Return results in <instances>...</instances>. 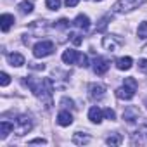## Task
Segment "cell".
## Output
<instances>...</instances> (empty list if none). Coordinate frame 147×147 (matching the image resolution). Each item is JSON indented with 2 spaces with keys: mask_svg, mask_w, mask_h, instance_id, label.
Wrapping results in <instances>:
<instances>
[{
  "mask_svg": "<svg viewBox=\"0 0 147 147\" xmlns=\"http://www.w3.org/2000/svg\"><path fill=\"white\" fill-rule=\"evenodd\" d=\"M137 87H138V83H137L135 78H125L123 87H119L116 90V97L121 99V100H130V99H133V95L137 92Z\"/></svg>",
  "mask_w": 147,
  "mask_h": 147,
  "instance_id": "6da1fadb",
  "label": "cell"
},
{
  "mask_svg": "<svg viewBox=\"0 0 147 147\" xmlns=\"http://www.w3.org/2000/svg\"><path fill=\"white\" fill-rule=\"evenodd\" d=\"M145 2H147V0H119V2H116L113 5V11L114 12H128V11L138 9Z\"/></svg>",
  "mask_w": 147,
  "mask_h": 147,
  "instance_id": "7a4b0ae2",
  "label": "cell"
},
{
  "mask_svg": "<svg viewBox=\"0 0 147 147\" xmlns=\"http://www.w3.org/2000/svg\"><path fill=\"white\" fill-rule=\"evenodd\" d=\"M52 52H54V43L49 42V40H42V42H38V43L33 47V55H35L36 59H43V57L50 55Z\"/></svg>",
  "mask_w": 147,
  "mask_h": 147,
  "instance_id": "3957f363",
  "label": "cell"
},
{
  "mask_svg": "<svg viewBox=\"0 0 147 147\" xmlns=\"http://www.w3.org/2000/svg\"><path fill=\"white\" fill-rule=\"evenodd\" d=\"M102 45H104V49H107V50H111V52H116V50L123 45V40H121L119 36H116V35H107V36H104Z\"/></svg>",
  "mask_w": 147,
  "mask_h": 147,
  "instance_id": "277c9868",
  "label": "cell"
},
{
  "mask_svg": "<svg viewBox=\"0 0 147 147\" xmlns=\"http://www.w3.org/2000/svg\"><path fill=\"white\" fill-rule=\"evenodd\" d=\"M14 128H16L18 135H24V133H28L33 128V123H31V119L28 116H19L18 121H16V125H14Z\"/></svg>",
  "mask_w": 147,
  "mask_h": 147,
  "instance_id": "5b68a950",
  "label": "cell"
},
{
  "mask_svg": "<svg viewBox=\"0 0 147 147\" xmlns=\"http://www.w3.org/2000/svg\"><path fill=\"white\" fill-rule=\"evenodd\" d=\"M107 69H109V61L104 59V57H95V61H94V71H95V75L102 76V75L107 73Z\"/></svg>",
  "mask_w": 147,
  "mask_h": 147,
  "instance_id": "8992f818",
  "label": "cell"
},
{
  "mask_svg": "<svg viewBox=\"0 0 147 147\" xmlns=\"http://www.w3.org/2000/svg\"><path fill=\"white\" fill-rule=\"evenodd\" d=\"M104 92H106V87L100 85V83H92L88 87V94H90L92 99H100L104 95Z\"/></svg>",
  "mask_w": 147,
  "mask_h": 147,
  "instance_id": "52a82bcc",
  "label": "cell"
},
{
  "mask_svg": "<svg viewBox=\"0 0 147 147\" xmlns=\"http://www.w3.org/2000/svg\"><path fill=\"white\" fill-rule=\"evenodd\" d=\"M78 55H80V52L73 50V49H67V50H64V54H62V61H64L66 64H76Z\"/></svg>",
  "mask_w": 147,
  "mask_h": 147,
  "instance_id": "ba28073f",
  "label": "cell"
},
{
  "mask_svg": "<svg viewBox=\"0 0 147 147\" xmlns=\"http://www.w3.org/2000/svg\"><path fill=\"white\" fill-rule=\"evenodd\" d=\"M14 24V16L12 14H2L0 16V28H2V31H9V28Z\"/></svg>",
  "mask_w": 147,
  "mask_h": 147,
  "instance_id": "9c48e42d",
  "label": "cell"
},
{
  "mask_svg": "<svg viewBox=\"0 0 147 147\" xmlns=\"http://www.w3.org/2000/svg\"><path fill=\"white\" fill-rule=\"evenodd\" d=\"M102 116H104V111H100L97 106H94V107H90V111H88V119L92 121V123H100L102 121Z\"/></svg>",
  "mask_w": 147,
  "mask_h": 147,
  "instance_id": "30bf717a",
  "label": "cell"
},
{
  "mask_svg": "<svg viewBox=\"0 0 147 147\" xmlns=\"http://www.w3.org/2000/svg\"><path fill=\"white\" fill-rule=\"evenodd\" d=\"M138 116H140V113H138V109L137 107H133V106H128L126 109H125V113H123V119H126V121H135V119H138Z\"/></svg>",
  "mask_w": 147,
  "mask_h": 147,
  "instance_id": "8fae6325",
  "label": "cell"
},
{
  "mask_svg": "<svg viewBox=\"0 0 147 147\" xmlns=\"http://www.w3.org/2000/svg\"><path fill=\"white\" fill-rule=\"evenodd\" d=\"M57 123H59L61 126H69V125L73 123L71 113H69V111H61V113L57 114Z\"/></svg>",
  "mask_w": 147,
  "mask_h": 147,
  "instance_id": "7c38bea8",
  "label": "cell"
},
{
  "mask_svg": "<svg viewBox=\"0 0 147 147\" xmlns=\"http://www.w3.org/2000/svg\"><path fill=\"white\" fill-rule=\"evenodd\" d=\"M75 26L80 28V30H83V31H87V30L90 28V19H88V16H83V14L76 16V19H75Z\"/></svg>",
  "mask_w": 147,
  "mask_h": 147,
  "instance_id": "4fadbf2b",
  "label": "cell"
},
{
  "mask_svg": "<svg viewBox=\"0 0 147 147\" xmlns=\"http://www.w3.org/2000/svg\"><path fill=\"white\" fill-rule=\"evenodd\" d=\"M7 61H9V64H11V66H16V67H19V66H23V64H24V57H23L21 54H18V52L9 54V55H7Z\"/></svg>",
  "mask_w": 147,
  "mask_h": 147,
  "instance_id": "5bb4252c",
  "label": "cell"
},
{
  "mask_svg": "<svg viewBox=\"0 0 147 147\" xmlns=\"http://www.w3.org/2000/svg\"><path fill=\"white\" fill-rule=\"evenodd\" d=\"M131 66H133V59H131V57H119V59L116 61V67L121 69V71H126V69H130Z\"/></svg>",
  "mask_w": 147,
  "mask_h": 147,
  "instance_id": "9a60e30c",
  "label": "cell"
},
{
  "mask_svg": "<svg viewBox=\"0 0 147 147\" xmlns=\"http://www.w3.org/2000/svg\"><path fill=\"white\" fill-rule=\"evenodd\" d=\"M12 130H14V125L12 123H9V121H2V123H0V137H2V140L7 138Z\"/></svg>",
  "mask_w": 147,
  "mask_h": 147,
  "instance_id": "2e32d148",
  "label": "cell"
},
{
  "mask_svg": "<svg viewBox=\"0 0 147 147\" xmlns=\"http://www.w3.org/2000/svg\"><path fill=\"white\" fill-rule=\"evenodd\" d=\"M73 142H75L76 145H83V144L90 142V137L88 135H82V133H75L73 135Z\"/></svg>",
  "mask_w": 147,
  "mask_h": 147,
  "instance_id": "e0dca14e",
  "label": "cell"
},
{
  "mask_svg": "<svg viewBox=\"0 0 147 147\" xmlns=\"http://www.w3.org/2000/svg\"><path fill=\"white\" fill-rule=\"evenodd\" d=\"M121 140H123V137H121L119 133H114V135H111V137L106 138V144H107V145H119Z\"/></svg>",
  "mask_w": 147,
  "mask_h": 147,
  "instance_id": "ac0fdd59",
  "label": "cell"
},
{
  "mask_svg": "<svg viewBox=\"0 0 147 147\" xmlns=\"http://www.w3.org/2000/svg\"><path fill=\"white\" fill-rule=\"evenodd\" d=\"M18 7H19V11H21L23 14H30V12L33 11V4H31V2H28V0H23V2H21Z\"/></svg>",
  "mask_w": 147,
  "mask_h": 147,
  "instance_id": "d6986e66",
  "label": "cell"
},
{
  "mask_svg": "<svg viewBox=\"0 0 147 147\" xmlns=\"http://www.w3.org/2000/svg\"><path fill=\"white\" fill-rule=\"evenodd\" d=\"M137 35H138V38H147V21H144V23H140V26H138V30H137Z\"/></svg>",
  "mask_w": 147,
  "mask_h": 147,
  "instance_id": "ffe728a7",
  "label": "cell"
},
{
  "mask_svg": "<svg viewBox=\"0 0 147 147\" xmlns=\"http://www.w3.org/2000/svg\"><path fill=\"white\" fill-rule=\"evenodd\" d=\"M45 5H47L50 11H57V9L61 7V0H47Z\"/></svg>",
  "mask_w": 147,
  "mask_h": 147,
  "instance_id": "44dd1931",
  "label": "cell"
},
{
  "mask_svg": "<svg viewBox=\"0 0 147 147\" xmlns=\"http://www.w3.org/2000/svg\"><path fill=\"white\" fill-rule=\"evenodd\" d=\"M76 64H78V66H82V67H88V57H87L85 54H80V55H78Z\"/></svg>",
  "mask_w": 147,
  "mask_h": 147,
  "instance_id": "7402d4cb",
  "label": "cell"
},
{
  "mask_svg": "<svg viewBox=\"0 0 147 147\" xmlns=\"http://www.w3.org/2000/svg\"><path fill=\"white\" fill-rule=\"evenodd\" d=\"M11 83V76L7 75V73H0V85L2 87H7Z\"/></svg>",
  "mask_w": 147,
  "mask_h": 147,
  "instance_id": "603a6c76",
  "label": "cell"
},
{
  "mask_svg": "<svg viewBox=\"0 0 147 147\" xmlns=\"http://www.w3.org/2000/svg\"><path fill=\"white\" fill-rule=\"evenodd\" d=\"M55 28H59V30H66V28H69V21H67V19H59V21L55 23Z\"/></svg>",
  "mask_w": 147,
  "mask_h": 147,
  "instance_id": "cb8c5ba5",
  "label": "cell"
},
{
  "mask_svg": "<svg viewBox=\"0 0 147 147\" xmlns=\"http://www.w3.org/2000/svg\"><path fill=\"white\" fill-rule=\"evenodd\" d=\"M109 18H111V16H106V18H102V19H100V24L97 26V31H104V30H106V26H107V21H109Z\"/></svg>",
  "mask_w": 147,
  "mask_h": 147,
  "instance_id": "d4e9b609",
  "label": "cell"
},
{
  "mask_svg": "<svg viewBox=\"0 0 147 147\" xmlns=\"http://www.w3.org/2000/svg\"><path fill=\"white\" fill-rule=\"evenodd\" d=\"M104 116H106L107 119H111V121H113V119H116V113H114V111H113L111 107L104 109Z\"/></svg>",
  "mask_w": 147,
  "mask_h": 147,
  "instance_id": "484cf974",
  "label": "cell"
},
{
  "mask_svg": "<svg viewBox=\"0 0 147 147\" xmlns=\"http://www.w3.org/2000/svg\"><path fill=\"white\" fill-rule=\"evenodd\" d=\"M71 40H73V43H75V45H82V42H83V38L78 33H73L71 35Z\"/></svg>",
  "mask_w": 147,
  "mask_h": 147,
  "instance_id": "4316f807",
  "label": "cell"
},
{
  "mask_svg": "<svg viewBox=\"0 0 147 147\" xmlns=\"http://www.w3.org/2000/svg\"><path fill=\"white\" fill-rule=\"evenodd\" d=\"M138 69H140L142 73H147V59L138 61Z\"/></svg>",
  "mask_w": 147,
  "mask_h": 147,
  "instance_id": "83f0119b",
  "label": "cell"
},
{
  "mask_svg": "<svg viewBox=\"0 0 147 147\" xmlns=\"http://www.w3.org/2000/svg\"><path fill=\"white\" fill-rule=\"evenodd\" d=\"M61 104H62L64 107H73V100H71V99H67V97H64V99L61 100Z\"/></svg>",
  "mask_w": 147,
  "mask_h": 147,
  "instance_id": "f1b7e54d",
  "label": "cell"
},
{
  "mask_svg": "<svg viewBox=\"0 0 147 147\" xmlns=\"http://www.w3.org/2000/svg\"><path fill=\"white\" fill-rule=\"evenodd\" d=\"M78 2H80V0H66V5L67 7H76Z\"/></svg>",
  "mask_w": 147,
  "mask_h": 147,
  "instance_id": "f546056e",
  "label": "cell"
},
{
  "mask_svg": "<svg viewBox=\"0 0 147 147\" xmlns=\"http://www.w3.org/2000/svg\"><path fill=\"white\" fill-rule=\"evenodd\" d=\"M30 144H47V140L45 138H33V140H30Z\"/></svg>",
  "mask_w": 147,
  "mask_h": 147,
  "instance_id": "4dcf8cb0",
  "label": "cell"
}]
</instances>
